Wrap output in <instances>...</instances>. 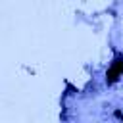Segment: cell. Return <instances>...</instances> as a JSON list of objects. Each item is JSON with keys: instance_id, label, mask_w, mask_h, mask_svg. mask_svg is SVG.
I'll return each mask as SVG.
<instances>
[{"instance_id": "obj_1", "label": "cell", "mask_w": 123, "mask_h": 123, "mask_svg": "<svg viewBox=\"0 0 123 123\" xmlns=\"http://www.w3.org/2000/svg\"><path fill=\"white\" fill-rule=\"evenodd\" d=\"M121 77H123V56H117L106 71V81L111 85V83H117Z\"/></svg>"}]
</instances>
